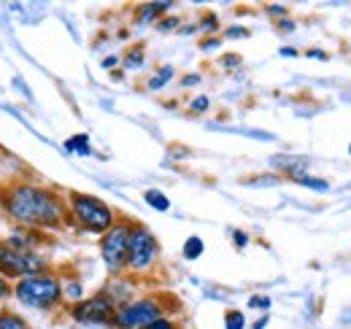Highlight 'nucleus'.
<instances>
[{
	"label": "nucleus",
	"mask_w": 351,
	"mask_h": 329,
	"mask_svg": "<svg viewBox=\"0 0 351 329\" xmlns=\"http://www.w3.org/2000/svg\"><path fill=\"white\" fill-rule=\"evenodd\" d=\"M46 267V259L38 251H25V248L11 246L8 241H0V273L5 278H27L36 276Z\"/></svg>",
	"instance_id": "obj_4"
},
{
	"label": "nucleus",
	"mask_w": 351,
	"mask_h": 329,
	"mask_svg": "<svg viewBox=\"0 0 351 329\" xmlns=\"http://www.w3.org/2000/svg\"><path fill=\"white\" fill-rule=\"evenodd\" d=\"M243 324H246V321H243V313H241V310H230V313L224 316V327L227 329H243Z\"/></svg>",
	"instance_id": "obj_12"
},
{
	"label": "nucleus",
	"mask_w": 351,
	"mask_h": 329,
	"mask_svg": "<svg viewBox=\"0 0 351 329\" xmlns=\"http://www.w3.org/2000/svg\"><path fill=\"white\" fill-rule=\"evenodd\" d=\"M8 294H11V287H8V281L0 276V300H3V297H8Z\"/></svg>",
	"instance_id": "obj_18"
},
{
	"label": "nucleus",
	"mask_w": 351,
	"mask_h": 329,
	"mask_svg": "<svg viewBox=\"0 0 351 329\" xmlns=\"http://www.w3.org/2000/svg\"><path fill=\"white\" fill-rule=\"evenodd\" d=\"M103 65H106V68H114V65H117V57H108V60H103Z\"/></svg>",
	"instance_id": "obj_22"
},
{
	"label": "nucleus",
	"mask_w": 351,
	"mask_h": 329,
	"mask_svg": "<svg viewBox=\"0 0 351 329\" xmlns=\"http://www.w3.org/2000/svg\"><path fill=\"white\" fill-rule=\"evenodd\" d=\"M157 241L149 230L143 227H132L130 232V246H128V265L132 270H146L154 259H157Z\"/></svg>",
	"instance_id": "obj_7"
},
{
	"label": "nucleus",
	"mask_w": 351,
	"mask_h": 329,
	"mask_svg": "<svg viewBox=\"0 0 351 329\" xmlns=\"http://www.w3.org/2000/svg\"><path fill=\"white\" fill-rule=\"evenodd\" d=\"M141 62H143V57H141V51L135 49V51L130 54V60H128V65H130V68H135V65H141Z\"/></svg>",
	"instance_id": "obj_17"
},
{
	"label": "nucleus",
	"mask_w": 351,
	"mask_h": 329,
	"mask_svg": "<svg viewBox=\"0 0 351 329\" xmlns=\"http://www.w3.org/2000/svg\"><path fill=\"white\" fill-rule=\"evenodd\" d=\"M252 305H254V308H257V305H260V308H267V305H270V300H267V297H254V300H252Z\"/></svg>",
	"instance_id": "obj_20"
},
{
	"label": "nucleus",
	"mask_w": 351,
	"mask_h": 329,
	"mask_svg": "<svg viewBox=\"0 0 351 329\" xmlns=\"http://www.w3.org/2000/svg\"><path fill=\"white\" fill-rule=\"evenodd\" d=\"M130 232L132 227L130 224H114L106 238H103V262L108 265V270H122V265L128 262V246H130Z\"/></svg>",
	"instance_id": "obj_5"
},
{
	"label": "nucleus",
	"mask_w": 351,
	"mask_h": 329,
	"mask_svg": "<svg viewBox=\"0 0 351 329\" xmlns=\"http://www.w3.org/2000/svg\"><path fill=\"white\" fill-rule=\"evenodd\" d=\"M65 149L76 151V154H89V138L87 135H73V138L65 141Z\"/></svg>",
	"instance_id": "obj_9"
},
{
	"label": "nucleus",
	"mask_w": 351,
	"mask_h": 329,
	"mask_svg": "<svg viewBox=\"0 0 351 329\" xmlns=\"http://www.w3.org/2000/svg\"><path fill=\"white\" fill-rule=\"evenodd\" d=\"M146 329H176V327L171 324V321H168V319H157L154 324H149Z\"/></svg>",
	"instance_id": "obj_15"
},
{
	"label": "nucleus",
	"mask_w": 351,
	"mask_h": 329,
	"mask_svg": "<svg viewBox=\"0 0 351 329\" xmlns=\"http://www.w3.org/2000/svg\"><path fill=\"white\" fill-rule=\"evenodd\" d=\"M227 36H230V38H243L246 30H243V27H232V30H227Z\"/></svg>",
	"instance_id": "obj_19"
},
{
	"label": "nucleus",
	"mask_w": 351,
	"mask_h": 329,
	"mask_svg": "<svg viewBox=\"0 0 351 329\" xmlns=\"http://www.w3.org/2000/svg\"><path fill=\"white\" fill-rule=\"evenodd\" d=\"M235 243H238V246H243V243H246V235H241V232H238V235H235Z\"/></svg>",
	"instance_id": "obj_23"
},
{
	"label": "nucleus",
	"mask_w": 351,
	"mask_h": 329,
	"mask_svg": "<svg viewBox=\"0 0 351 329\" xmlns=\"http://www.w3.org/2000/svg\"><path fill=\"white\" fill-rule=\"evenodd\" d=\"M206 108H208V97H195L192 111H206Z\"/></svg>",
	"instance_id": "obj_16"
},
{
	"label": "nucleus",
	"mask_w": 351,
	"mask_h": 329,
	"mask_svg": "<svg viewBox=\"0 0 351 329\" xmlns=\"http://www.w3.org/2000/svg\"><path fill=\"white\" fill-rule=\"evenodd\" d=\"M203 254V241L200 238H189L186 243H184V256L186 259H197Z\"/></svg>",
	"instance_id": "obj_11"
},
{
	"label": "nucleus",
	"mask_w": 351,
	"mask_h": 329,
	"mask_svg": "<svg viewBox=\"0 0 351 329\" xmlns=\"http://www.w3.org/2000/svg\"><path fill=\"white\" fill-rule=\"evenodd\" d=\"M146 203L152 208H157V210H168V208H171V200H168L162 192H157V189H149V192H146Z\"/></svg>",
	"instance_id": "obj_10"
},
{
	"label": "nucleus",
	"mask_w": 351,
	"mask_h": 329,
	"mask_svg": "<svg viewBox=\"0 0 351 329\" xmlns=\"http://www.w3.org/2000/svg\"><path fill=\"white\" fill-rule=\"evenodd\" d=\"M68 297H76V300H79V297H82V287H79V284L68 287Z\"/></svg>",
	"instance_id": "obj_21"
},
{
	"label": "nucleus",
	"mask_w": 351,
	"mask_h": 329,
	"mask_svg": "<svg viewBox=\"0 0 351 329\" xmlns=\"http://www.w3.org/2000/svg\"><path fill=\"white\" fill-rule=\"evenodd\" d=\"M14 297L27 308H51L62 297V287L51 276H27L14 287Z\"/></svg>",
	"instance_id": "obj_2"
},
{
	"label": "nucleus",
	"mask_w": 351,
	"mask_h": 329,
	"mask_svg": "<svg viewBox=\"0 0 351 329\" xmlns=\"http://www.w3.org/2000/svg\"><path fill=\"white\" fill-rule=\"evenodd\" d=\"M157 319H162V308L154 300H141V302H132L128 308H122L114 316V324L122 329H146Z\"/></svg>",
	"instance_id": "obj_6"
},
{
	"label": "nucleus",
	"mask_w": 351,
	"mask_h": 329,
	"mask_svg": "<svg viewBox=\"0 0 351 329\" xmlns=\"http://www.w3.org/2000/svg\"><path fill=\"white\" fill-rule=\"evenodd\" d=\"M3 206L16 221L30 227H60L65 221L62 200L54 192L36 184H19L8 189L3 197Z\"/></svg>",
	"instance_id": "obj_1"
},
{
	"label": "nucleus",
	"mask_w": 351,
	"mask_h": 329,
	"mask_svg": "<svg viewBox=\"0 0 351 329\" xmlns=\"http://www.w3.org/2000/svg\"><path fill=\"white\" fill-rule=\"evenodd\" d=\"M71 213L73 219L89 230V232H108L114 227V213L111 208L106 206L103 200L92 197V195H79L73 192L71 195Z\"/></svg>",
	"instance_id": "obj_3"
},
{
	"label": "nucleus",
	"mask_w": 351,
	"mask_h": 329,
	"mask_svg": "<svg viewBox=\"0 0 351 329\" xmlns=\"http://www.w3.org/2000/svg\"><path fill=\"white\" fill-rule=\"evenodd\" d=\"M71 316H73L76 321H84V324H111L114 316H117V310H114L111 297L97 294V297H89L84 302L73 305Z\"/></svg>",
	"instance_id": "obj_8"
},
{
	"label": "nucleus",
	"mask_w": 351,
	"mask_h": 329,
	"mask_svg": "<svg viewBox=\"0 0 351 329\" xmlns=\"http://www.w3.org/2000/svg\"><path fill=\"white\" fill-rule=\"evenodd\" d=\"M0 329H27V324H25L19 316L5 313V316H0Z\"/></svg>",
	"instance_id": "obj_13"
},
{
	"label": "nucleus",
	"mask_w": 351,
	"mask_h": 329,
	"mask_svg": "<svg viewBox=\"0 0 351 329\" xmlns=\"http://www.w3.org/2000/svg\"><path fill=\"white\" fill-rule=\"evenodd\" d=\"M171 76H173V71H171V68H165V71H162V73H160V76H157V79H154V82L149 84V86H152V89H160V86H162V84L168 82V79H171Z\"/></svg>",
	"instance_id": "obj_14"
}]
</instances>
